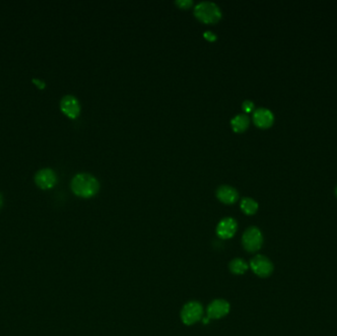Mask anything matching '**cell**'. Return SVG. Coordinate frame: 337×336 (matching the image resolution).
I'll list each match as a JSON object with an SVG mask.
<instances>
[{"instance_id": "7c38bea8", "label": "cell", "mask_w": 337, "mask_h": 336, "mask_svg": "<svg viewBox=\"0 0 337 336\" xmlns=\"http://www.w3.org/2000/svg\"><path fill=\"white\" fill-rule=\"evenodd\" d=\"M231 124L235 131L242 132L247 128V126L249 124V119L245 114H240L232 119Z\"/></svg>"}, {"instance_id": "5b68a950", "label": "cell", "mask_w": 337, "mask_h": 336, "mask_svg": "<svg viewBox=\"0 0 337 336\" xmlns=\"http://www.w3.org/2000/svg\"><path fill=\"white\" fill-rule=\"evenodd\" d=\"M252 271L262 278L268 277L273 272V264L270 260L263 256H257L250 261Z\"/></svg>"}, {"instance_id": "d6986e66", "label": "cell", "mask_w": 337, "mask_h": 336, "mask_svg": "<svg viewBox=\"0 0 337 336\" xmlns=\"http://www.w3.org/2000/svg\"><path fill=\"white\" fill-rule=\"evenodd\" d=\"M1 205H2V195L0 194V207H1Z\"/></svg>"}, {"instance_id": "3957f363", "label": "cell", "mask_w": 337, "mask_h": 336, "mask_svg": "<svg viewBox=\"0 0 337 336\" xmlns=\"http://www.w3.org/2000/svg\"><path fill=\"white\" fill-rule=\"evenodd\" d=\"M263 243V237L260 229L257 227H250L243 235V245L245 250L249 253L258 251Z\"/></svg>"}, {"instance_id": "277c9868", "label": "cell", "mask_w": 337, "mask_h": 336, "mask_svg": "<svg viewBox=\"0 0 337 336\" xmlns=\"http://www.w3.org/2000/svg\"><path fill=\"white\" fill-rule=\"evenodd\" d=\"M203 307L199 302H189L182 310V321L186 325H191L201 320Z\"/></svg>"}, {"instance_id": "6da1fadb", "label": "cell", "mask_w": 337, "mask_h": 336, "mask_svg": "<svg viewBox=\"0 0 337 336\" xmlns=\"http://www.w3.org/2000/svg\"><path fill=\"white\" fill-rule=\"evenodd\" d=\"M100 188L98 180L90 174L80 173L71 181V189L81 198H91L95 195Z\"/></svg>"}, {"instance_id": "2e32d148", "label": "cell", "mask_w": 337, "mask_h": 336, "mask_svg": "<svg viewBox=\"0 0 337 336\" xmlns=\"http://www.w3.org/2000/svg\"><path fill=\"white\" fill-rule=\"evenodd\" d=\"M176 4H178L182 8H188L190 5H192L191 0H178L176 1Z\"/></svg>"}, {"instance_id": "8fae6325", "label": "cell", "mask_w": 337, "mask_h": 336, "mask_svg": "<svg viewBox=\"0 0 337 336\" xmlns=\"http://www.w3.org/2000/svg\"><path fill=\"white\" fill-rule=\"evenodd\" d=\"M216 195L220 201L226 204H231L236 202L239 199V193L237 189L230 185H221L218 187Z\"/></svg>"}, {"instance_id": "52a82bcc", "label": "cell", "mask_w": 337, "mask_h": 336, "mask_svg": "<svg viewBox=\"0 0 337 336\" xmlns=\"http://www.w3.org/2000/svg\"><path fill=\"white\" fill-rule=\"evenodd\" d=\"M61 108L62 111L71 119H75L80 114V104L76 97L72 95H66L62 99Z\"/></svg>"}, {"instance_id": "ac0fdd59", "label": "cell", "mask_w": 337, "mask_h": 336, "mask_svg": "<svg viewBox=\"0 0 337 336\" xmlns=\"http://www.w3.org/2000/svg\"><path fill=\"white\" fill-rule=\"evenodd\" d=\"M33 82H34V83H36V84H38V86H40V88H44V87L46 86V84H45V82H43V81H41V80H37V79H33Z\"/></svg>"}, {"instance_id": "30bf717a", "label": "cell", "mask_w": 337, "mask_h": 336, "mask_svg": "<svg viewBox=\"0 0 337 336\" xmlns=\"http://www.w3.org/2000/svg\"><path fill=\"white\" fill-rule=\"evenodd\" d=\"M230 311V305L225 300H215L207 309L209 319H221Z\"/></svg>"}, {"instance_id": "5bb4252c", "label": "cell", "mask_w": 337, "mask_h": 336, "mask_svg": "<svg viewBox=\"0 0 337 336\" xmlns=\"http://www.w3.org/2000/svg\"><path fill=\"white\" fill-rule=\"evenodd\" d=\"M247 268V263L241 259H236L230 263V270L234 274H244Z\"/></svg>"}, {"instance_id": "7a4b0ae2", "label": "cell", "mask_w": 337, "mask_h": 336, "mask_svg": "<svg viewBox=\"0 0 337 336\" xmlns=\"http://www.w3.org/2000/svg\"><path fill=\"white\" fill-rule=\"evenodd\" d=\"M194 15L204 23H214L221 18L222 12L214 2L201 1L194 7Z\"/></svg>"}, {"instance_id": "ba28073f", "label": "cell", "mask_w": 337, "mask_h": 336, "mask_svg": "<svg viewBox=\"0 0 337 336\" xmlns=\"http://www.w3.org/2000/svg\"><path fill=\"white\" fill-rule=\"evenodd\" d=\"M237 222L233 218H224L222 219L216 229V233L219 238L223 240H228L231 239L236 231H237Z\"/></svg>"}, {"instance_id": "8992f818", "label": "cell", "mask_w": 337, "mask_h": 336, "mask_svg": "<svg viewBox=\"0 0 337 336\" xmlns=\"http://www.w3.org/2000/svg\"><path fill=\"white\" fill-rule=\"evenodd\" d=\"M58 181L57 175L53 170L45 168L37 172L35 176V182L43 189H48L52 187Z\"/></svg>"}, {"instance_id": "9a60e30c", "label": "cell", "mask_w": 337, "mask_h": 336, "mask_svg": "<svg viewBox=\"0 0 337 336\" xmlns=\"http://www.w3.org/2000/svg\"><path fill=\"white\" fill-rule=\"evenodd\" d=\"M243 109L246 111V113H250L254 108H255V104L252 101H249V100H245V102L243 103Z\"/></svg>"}, {"instance_id": "ffe728a7", "label": "cell", "mask_w": 337, "mask_h": 336, "mask_svg": "<svg viewBox=\"0 0 337 336\" xmlns=\"http://www.w3.org/2000/svg\"><path fill=\"white\" fill-rule=\"evenodd\" d=\"M335 192H336V195H337V187H336V190H335Z\"/></svg>"}, {"instance_id": "e0dca14e", "label": "cell", "mask_w": 337, "mask_h": 336, "mask_svg": "<svg viewBox=\"0 0 337 336\" xmlns=\"http://www.w3.org/2000/svg\"><path fill=\"white\" fill-rule=\"evenodd\" d=\"M204 37L206 39H208L209 41H214V40H216V38H217V36L215 34H213L211 31H206L204 33Z\"/></svg>"}, {"instance_id": "9c48e42d", "label": "cell", "mask_w": 337, "mask_h": 336, "mask_svg": "<svg viewBox=\"0 0 337 336\" xmlns=\"http://www.w3.org/2000/svg\"><path fill=\"white\" fill-rule=\"evenodd\" d=\"M254 122L261 128H267L274 122V115L268 108L260 107L254 113Z\"/></svg>"}, {"instance_id": "4fadbf2b", "label": "cell", "mask_w": 337, "mask_h": 336, "mask_svg": "<svg viewBox=\"0 0 337 336\" xmlns=\"http://www.w3.org/2000/svg\"><path fill=\"white\" fill-rule=\"evenodd\" d=\"M241 208L247 215H252L256 213L259 209V203L255 199L250 198H245L241 201Z\"/></svg>"}]
</instances>
